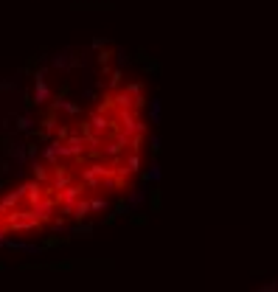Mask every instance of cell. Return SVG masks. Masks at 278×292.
<instances>
[{"mask_svg": "<svg viewBox=\"0 0 278 292\" xmlns=\"http://www.w3.org/2000/svg\"><path fill=\"white\" fill-rule=\"evenodd\" d=\"M152 101L110 45H76L0 79V242L93 222L146 172Z\"/></svg>", "mask_w": 278, "mask_h": 292, "instance_id": "cell-1", "label": "cell"}]
</instances>
